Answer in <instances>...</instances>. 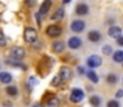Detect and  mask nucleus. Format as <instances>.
I'll return each mask as SVG.
<instances>
[{"label": "nucleus", "instance_id": "13", "mask_svg": "<svg viewBox=\"0 0 123 107\" xmlns=\"http://www.w3.org/2000/svg\"><path fill=\"white\" fill-rule=\"evenodd\" d=\"M51 5H52V1H51V0H43V3L41 4L39 13H41V14H46L50 9H51Z\"/></svg>", "mask_w": 123, "mask_h": 107}, {"label": "nucleus", "instance_id": "26", "mask_svg": "<svg viewBox=\"0 0 123 107\" xmlns=\"http://www.w3.org/2000/svg\"><path fill=\"white\" fill-rule=\"evenodd\" d=\"M42 16L43 14H41L39 12L36 13V20H37V24L39 25V26H41V24H42Z\"/></svg>", "mask_w": 123, "mask_h": 107}, {"label": "nucleus", "instance_id": "7", "mask_svg": "<svg viewBox=\"0 0 123 107\" xmlns=\"http://www.w3.org/2000/svg\"><path fill=\"white\" fill-rule=\"evenodd\" d=\"M81 45H83V40L79 38V37H71L68 39V47L71 50H77V48L81 47Z\"/></svg>", "mask_w": 123, "mask_h": 107}, {"label": "nucleus", "instance_id": "25", "mask_svg": "<svg viewBox=\"0 0 123 107\" xmlns=\"http://www.w3.org/2000/svg\"><path fill=\"white\" fill-rule=\"evenodd\" d=\"M107 107H119V102H118V101L111 99V101L107 102Z\"/></svg>", "mask_w": 123, "mask_h": 107}, {"label": "nucleus", "instance_id": "10", "mask_svg": "<svg viewBox=\"0 0 123 107\" xmlns=\"http://www.w3.org/2000/svg\"><path fill=\"white\" fill-rule=\"evenodd\" d=\"M101 33H99L98 30H92V31H89L88 33V39L90 40L92 43H97L101 40Z\"/></svg>", "mask_w": 123, "mask_h": 107}, {"label": "nucleus", "instance_id": "18", "mask_svg": "<svg viewBox=\"0 0 123 107\" xmlns=\"http://www.w3.org/2000/svg\"><path fill=\"white\" fill-rule=\"evenodd\" d=\"M113 60L115 63H123V51L118 50L113 54Z\"/></svg>", "mask_w": 123, "mask_h": 107}, {"label": "nucleus", "instance_id": "22", "mask_svg": "<svg viewBox=\"0 0 123 107\" xmlns=\"http://www.w3.org/2000/svg\"><path fill=\"white\" fill-rule=\"evenodd\" d=\"M62 82H63V80L60 79V76H59V74H56V76H55L54 79H52V81H51V85L56 88V86H59Z\"/></svg>", "mask_w": 123, "mask_h": 107}, {"label": "nucleus", "instance_id": "1", "mask_svg": "<svg viewBox=\"0 0 123 107\" xmlns=\"http://www.w3.org/2000/svg\"><path fill=\"white\" fill-rule=\"evenodd\" d=\"M38 38V34H37V30L34 28H30V26H28L24 30V39H25V42H28V43H34L37 40Z\"/></svg>", "mask_w": 123, "mask_h": 107}, {"label": "nucleus", "instance_id": "3", "mask_svg": "<svg viewBox=\"0 0 123 107\" xmlns=\"http://www.w3.org/2000/svg\"><path fill=\"white\" fill-rule=\"evenodd\" d=\"M46 34H47L50 38H58L62 34V28L59 25H50V26L46 29Z\"/></svg>", "mask_w": 123, "mask_h": 107}, {"label": "nucleus", "instance_id": "32", "mask_svg": "<svg viewBox=\"0 0 123 107\" xmlns=\"http://www.w3.org/2000/svg\"><path fill=\"white\" fill-rule=\"evenodd\" d=\"M33 107H43V106L41 105V103H34V105H33Z\"/></svg>", "mask_w": 123, "mask_h": 107}, {"label": "nucleus", "instance_id": "33", "mask_svg": "<svg viewBox=\"0 0 123 107\" xmlns=\"http://www.w3.org/2000/svg\"><path fill=\"white\" fill-rule=\"evenodd\" d=\"M62 1H63V3H64V4H68V3H69V1H71V0H62Z\"/></svg>", "mask_w": 123, "mask_h": 107}, {"label": "nucleus", "instance_id": "31", "mask_svg": "<svg viewBox=\"0 0 123 107\" xmlns=\"http://www.w3.org/2000/svg\"><path fill=\"white\" fill-rule=\"evenodd\" d=\"M122 97H123V90L121 89V90L117 91V98H122Z\"/></svg>", "mask_w": 123, "mask_h": 107}, {"label": "nucleus", "instance_id": "17", "mask_svg": "<svg viewBox=\"0 0 123 107\" xmlns=\"http://www.w3.org/2000/svg\"><path fill=\"white\" fill-rule=\"evenodd\" d=\"M86 76H88V79L92 81L93 84H97V82H98V76H97V73L94 72V69H90V71H88V72H86Z\"/></svg>", "mask_w": 123, "mask_h": 107}, {"label": "nucleus", "instance_id": "20", "mask_svg": "<svg viewBox=\"0 0 123 107\" xmlns=\"http://www.w3.org/2000/svg\"><path fill=\"white\" fill-rule=\"evenodd\" d=\"M106 82H107V84H110V85H114V84H117V82H118V77H117V74H114V73L107 74V77H106Z\"/></svg>", "mask_w": 123, "mask_h": 107}, {"label": "nucleus", "instance_id": "30", "mask_svg": "<svg viewBox=\"0 0 123 107\" xmlns=\"http://www.w3.org/2000/svg\"><path fill=\"white\" fill-rule=\"evenodd\" d=\"M3 106H4V107H12L13 105H12V102H11V101H5V102L3 103Z\"/></svg>", "mask_w": 123, "mask_h": 107}, {"label": "nucleus", "instance_id": "27", "mask_svg": "<svg viewBox=\"0 0 123 107\" xmlns=\"http://www.w3.org/2000/svg\"><path fill=\"white\" fill-rule=\"evenodd\" d=\"M25 4H26V7H34V4H36V0H26Z\"/></svg>", "mask_w": 123, "mask_h": 107}, {"label": "nucleus", "instance_id": "19", "mask_svg": "<svg viewBox=\"0 0 123 107\" xmlns=\"http://www.w3.org/2000/svg\"><path fill=\"white\" fill-rule=\"evenodd\" d=\"M60 106V101L56 97H51L47 101V107H59Z\"/></svg>", "mask_w": 123, "mask_h": 107}, {"label": "nucleus", "instance_id": "34", "mask_svg": "<svg viewBox=\"0 0 123 107\" xmlns=\"http://www.w3.org/2000/svg\"><path fill=\"white\" fill-rule=\"evenodd\" d=\"M122 65H123V63H122Z\"/></svg>", "mask_w": 123, "mask_h": 107}, {"label": "nucleus", "instance_id": "11", "mask_svg": "<svg viewBox=\"0 0 123 107\" xmlns=\"http://www.w3.org/2000/svg\"><path fill=\"white\" fill-rule=\"evenodd\" d=\"M88 12H89V7L86 4L80 3V4L76 5V14H79V16H85V14H88Z\"/></svg>", "mask_w": 123, "mask_h": 107}, {"label": "nucleus", "instance_id": "12", "mask_svg": "<svg viewBox=\"0 0 123 107\" xmlns=\"http://www.w3.org/2000/svg\"><path fill=\"white\" fill-rule=\"evenodd\" d=\"M59 76L63 81H68L71 79V69L68 67H62L60 71H59Z\"/></svg>", "mask_w": 123, "mask_h": 107}, {"label": "nucleus", "instance_id": "16", "mask_svg": "<svg viewBox=\"0 0 123 107\" xmlns=\"http://www.w3.org/2000/svg\"><path fill=\"white\" fill-rule=\"evenodd\" d=\"M89 103L92 107H99L101 106V98L98 97V95H94L93 94L92 97L89 98Z\"/></svg>", "mask_w": 123, "mask_h": 107}, {"label": "nucleus", "instance_id": "15", "mask_svg": "<svg viewBox=\"0 0 123 107\" xmlns=\"http://www.w3.org/2000/svg\"><path fill=\"white\" fill-rule=\"evenodd\" d=\"M0 82L1 84L12 82V74L8 73V72H0Z\"/></svg>", "mask_w": 123, "mask_h": 107}, {"label": "nucleus", "instance_id": "5", "mask_svg": "<svg viewBox=\"0 0 123 107\" xmlns=\"http://www.w3.org/2000/svg\"><path fill=\"white\" fill-rule=\"evenodd\" d=\"M84 29H85V22L83 21V20H75V21H72L71 24V30L75 31V33H81V31H84Z\"/></svg>", "mask_w": 123, "mask_h": 107}, {"label": "nucleus", "instance_id": "21", "mask_svg": "<svg viewBox=\"0 0 123 107\" xmlns=\"http://www.w3.org/2000/svg\"><path fill=\"white\" fill-rule=\"evenodd\" d=\"M5 91H7V94L11 95V97H16L17 93H18L17 88H16V86H13V85H9V86L7 88V90H5Z\"/></svg>", "mask_w": 123, "mask_h": 107}, {"label": "nucleus", "instance_id": "23", "mask_svg": "<svg viewBox=\"0 0 123 107\" xmlns=\"http://www.w3.org/2000/svg\"><path fill=\"white\" fill-rule=\"evenodd\" d=\"M102 52H104L105 55H111L113 54V48H111V46H109V45L104 46V47H102Z\"/></svg>", "mask_w": 123, "mask_h": 107}, {"label": "nucleus", "instance_id": "2", "mask_svg": "<svg viewBox=\"0 0 123 107\" xmlns=\"http://www.w3.org/2000/svg\"><path fill=\"white\" fill-rule=\"evenodd\" d=\"M84 91L81 90V89H79V88H75V89H72V91H71V95H69V99H71V102H74V103H79V102H81V101L84 99Z\"/></svg>", "mask_w": 123, "mask_h": 107}, {"label": "nucleus", "instance_id": "9", "mask_svg": "<svg viewBox=\"0 0 123 107\" xmlns=\"http://www.w3.org/2000/svg\"><path fill=\"white\" fill-rule=\"evenodd\" d=\"M64 14H66V9H64L63 7H60L51 14V20H54V21H60V20H63Z\"/></svg>", "mask_w": 123, "mask_h": 107}, {"label": "nucleus", "instance_id": "24", "mask_svg": "<svg viewBox=\"0 0 123 107\" xmlns=\"http://www.w3.org/2000/svg\"><path fill=\"white\" fill-rule=\"evenodd\" d=\"M7 45V39H5V35L3 31H0V47H4Z\"/></svg>", "mask_w": 123, "mask_h": 107}, {"label": "nucleus", "instance_id": "29", "mask_svg": "<svg viewBox=\"0 0 123 107\" xmlns=\"http://www.w3.org/2000/svg\"><path fill=\"white\" fill-rule=\"evenodd\" d=\"M117 43H118L119 46H123V35H121V37L117 38Z\"/></svg>", "mask_w": 123, "mask_h": 107}, {"label": "nucleus", "instance_id": "14", "mask_svg": "<svg viewBox=\"0 0 123 107\" xmlns=\"http://www.w3.org/2000/svg\"><path fill=\"white\" fill-rule=\"evenodd\" d=\"M64 48H66V45H64L62 40H56V42H54V45H52V50H54V52H63Z\"/></svg>", "mask_w": 123, "mask_h": 107}, {"label": "nucleus", "instance_id": "4", "mask_svg": "<svg viewBox=\"0 0 123 107\" xmlns=\"http://www.w3.org/2000/svg\"><path fill=\"white\" fill-rule=\"evenodd\" d=\"M101 63H102V60H101V57H99L98 55H90V56L86 59L88 67H90L92 69L99 67V65H101Z\"/></svg>", "mask_w": 123, "mask_h": 107}, {"label": "nucleus", "instance_id": "6", "mask_svg": "<svg viewBox=\"0 0 123 107\" xmlns=\"http://www.w3.org/2000/svg\"><path fill=\"white\" fill-rule=\"evenodd\" d=\"M25 56V50L21 47H16L11 50V57L14 60H22Z\"/></svg>", "mask_w": 123, "mask_h": 107}, {"label": "nucleus", "instance_id": "8", "mask_svg": "<svg viewBox=\"0 0 123 107\" xmlns=\"http://www.w3.org/2000/svg\"><path fill=\"white\" fill-rule=\"evenodd\" d=\"M107 34H109V37L111 38H118V37L122 35V29L119 26H115V25H113V26L109 28V30H107Z\"/></svg>", "mask_w": 123, "mask_h": 107}, {"label": "nucleus", "instance_id": "28", "mask_svg": "<svg viewBox=\"0 0 123 107\" xmlns=\"http://www.w3.org/2000/svg\"><path fill=\"white\" fill-rule=\"evenodd\" d=\"M77 71H79V73H80V74H85L86 73V71H85V68H84V67H77Z\"/></svg>", "mask_w": 123, "mask_h": 107}]
</instances>
